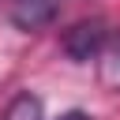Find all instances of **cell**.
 I'll use <instances>...</instances> for the list:
<instances>
[{
  "label": "cell",
  "mask_w": 120,
  "mask_h": 120,
  "mask_svg": "<svg viewBox=\"0 0 120 120\" xmlns=\"http://www.w3.org/2000/svg\"><path fill=\"white\" fill-rule=\"evenodd\" d=\"M105 82L120 90V38L112 45H105Z\"/></svg>",
  "instance_id": "277c9868"
},
{
  "label": "cell",
  "mask_w": 120,
  "mask_h": 120,
  "mask_svg": "<svg viewBox=\"0 0 120 120\" xmlns=\"http://www.w3.org/2000/svg\"><path fill=\"white\" fill-rule=\"evenodd\" d=\"M4 120H41V101L30 98V94H19V98L11 101V109H8Z\"/></svg>",
  "instance_id": "3957f363"
},
{
  "label": "cell",
  "mask_w": 120,
  "mask_h": 120,
  "mask_svg": "<svg viewBox=\"0 0 120 120\" xmlns=\"http://www.w3.org/2000/svg\"><path fill=\"white\" fill-rule=\"evenodd\" d=\"M105 45H109V30H105L101 19L79 22V26H71V30L64 34V52H68L71 60H94V56L105 52Z\"/></svg>",
  "instance_id": "6da1fadb"
},
{
  "label": "cell",
  "mask_w": 120,
  "mask_h": 120,
  "mask_svg": "<svg viewBox=\"0 0 120 120\" xmlns=\"http://www.w3.org/2000/svg\"><path fill=\"white\" fill-rule=\"evenodd\" d=\"M56 120H94V116H90V112H82V109H71V112L56 116Z\"/></svg>",
  "instance_id": "5b68a950"
},
{
  "label": "cell",
  "mask_w": 120,
  "mask_h": 120,
  "mask_svg": "<svg viewBox=\"0 0 120 120\" xmlns=\"http://www.w3.org/2000/svg\"><path fill=\"white\" fill-rule=\"evenodd\" d=\"M60 0H11V22L22 30H38L45 22H52Z\"/></svg>",
  "instance_id": "7a4b0ae2"
}]
</instances>
